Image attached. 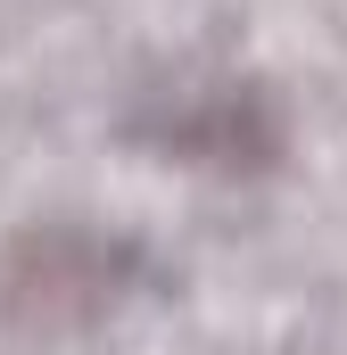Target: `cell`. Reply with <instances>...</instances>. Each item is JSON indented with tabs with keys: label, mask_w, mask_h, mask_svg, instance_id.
Listing matches in <instances>:
<instances>
[{
	"label": "cell",
	"mask_w": 347,
	"mask_h": 355,
	"mask_svg": "<svg viewBox=\"0 0 347 355\" xmlns=\"http://www.w3.org/2000/svg\"><path fill=\"white\" fill-rule=\"evenodd\" d=\"M108 297H116V248L75 223H33L0 257V314L33 339L83 331L91 314H108Z\"/></svg>",
	"instance_id": "obj_1"
}]
</instances>
